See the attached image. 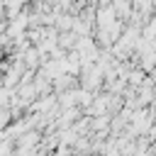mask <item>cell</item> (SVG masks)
Returning a JSON list of instances; mask_svg holds the SVG:
<instances>
[{"instance_id": "6da1fadb", "label": "cell", "mask_w": 156, "mask_h": 156, "mask_svg": "<svg viewBox=\"0 0 156 156\" xmlns=\"http://www.w3.org/2000/svg\"><path fill=\"white\" fill-rule=\"evenodd\" d=\"M78 85H80V76H76V73H61L54 80V93H63V90H71V88H78Z\"/></svg>"}, {"instance_id": "7a4b0ae2", "label": "cell", "mask_w": 156, "mask_h": 156, "mask_svg": "<svg viewBox=\"0 0 156 156\" xmlns=\"http://www.w3.org/2000/svg\"><path fill=\"white\" fill-rule=\"evenodd\" d=\"M115 20H119V15L112 5H100L98 7V27H110Z\"/></svg>"}, {"instance_id": "3957f363", "label": "cell", "mask_w": 156, "mask_h": 156, "mask_svg": "<svg viewBox=\"0 0 156 156\" xmlns=\"http://www.w3.org/2000/svg\"><path fill=\"white\" fill-rule=\"evenodd\" d=\"M78 32L76 29H68V32H61L58 34V46H63L66 51H71V49H76V44H78Z\"/></svg>"}, {"instance_id": "277c9868", "label": "cell", "mask_w": 156, "mask_h": 156, "mask_svg": "<svg viewBox=\"0 0 156 156\" xmlns=\"http://www.w3.org/2000/svg\"><path fill=\"white\" fill-rule=\"evenodd\" d=\"M17 95H20V98H24V100L32 105V102L39 98V90H37V85H34V83H20V85H17Z\"/></svg>"}, {"instance_id": "5b68a950", "label": "cell", "mask_w": 156, "mask_h": 156, "mask_svg": "<svg viewBox=\"0 0 156 156\" xmlns=\"http://www.w3.org/2000/svg\"><path fill=\"white\" fill-rule=\"evenodd\" d=\"M112 7L117 10V15H119V20H129L132 17V12H134V5H132V0H112Z\"/></svg>"}, {"instance_id": "8992f818", "label": "cell", "mask_w": 156, "mask_h": 156, "mask_svg": "<svg viewBox=\"0 0 156 156\" xmlns=\"http://www.w3.org/2000/svg\"><path fill=\"white\" fill-rule=\"evenodd\" d=\"M58 105H61V107H73V105H78V88H71V90L58 93Z\"/></svg>"}, {"instance_id": "52a82bcc", "label": "cell", "mask_w": 156, "mask_h": 156, "mask_svg": "<svg viewBox=\"0 0 156 156\" xmlns=\"http://www.w3.org/2000/svg\"><path fill=\"white\" fill-rule=\"evenodd\" d=\"M141 37H144V39H149V41H156V17H151V20L144 24Z\"/></svg>"}]
</instances>
